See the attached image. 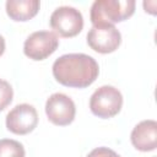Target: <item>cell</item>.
Segmentation results:
<instances>
[{"instance_id":"12","label":"cell","mask_w":157,"mask_h":157,"mask_svg":"<svg viewBox=\"0 0 157 157\" xmlns=\"http://www.w3.org/2000/svg\"><path fill=\"white\" fill-rule=\"evenodd\" d=\"M12 98H13V90L11 85L7 81L0 78V112H2L5 108L10 105Z\"/></svg>"},{"instance_id":"7","label":"cell","mask_w":157,"mask_h":157,"mask_svg":"<svg viewBox=\"0 0 157 157\" xmlns=\"http://www.w3.org/2000/svg\"><path fill=\"white\" fill-rule=\"evenodd\" d=\"M45 114L50 123L58 126L71 124L76 115L74 101L65 93H53L45 102Z\"/></svg>"},{"instance_id":"13","label":"cell","mask_w":157,"mask_h":157,"mask_svg":"<svg viewBox=\"0 0 157 157\" xmlns=\"http://www.w3.org/2000/svg\"><path fill=\"white\" fill-rule=\"evenodd\" d=\"M87 157H121L120 155H118L115 151H113L112 148L109 147H97V148H93L88 155Z\"/></svg>"},{"instance_id":"5","label":"cell","mask_w":157,"mask_h":157,"mask_svg":"<svg viewBox=\"0 0 157 157\" xmlns=\"http://www.w3.org/2000/svg\"><path fill=\"white\" fill-rule=\"evenodd\" d=\"M59 47V38L50 31H37L31 33L23 43V53L27 58L40 61L50 56Z\"/></svg>"},{"instance_id":"9","label":"cell","mask_w":157,"mask_h":157,"mask_svg":"<svg viewBox=\"0 0 157 157\" xmlns=\"http://www.w3.org/2000/svg\"><path fill=\"white\" fill-rule=\"evenodd\" d=\"M132 146L141 152H150L157 147V121L153 119L142 120L131 131Z\"/></svg>"},{"instance_id":"15","label":"cell","mask_w":157,"mask_h":157,"mask_svg":"<svg viewBox=\"0 0 157 157\" xmlns=\"http://www.w3.org/2000/svg\"><path fill=\"white\" fill-rule=\"evenodd\" d=\"M5 48H6V44H5V38H4V37L0 34V56L4 54Z\"/></svg>"},{"instance_id":"14","label":"cell","mask_w":157,"mask_h":157,"mask_svg":"<svg viewBox=\"0 0 157 157\" xmlns=\"http://www.w3.org/2000/svg\"><path fill=\"white\" fill-rule=\"evenodd\" d=\"M144 9L151 15H156V1H144Z\"/></svg>"},{"instance_id":"1","label":"cell","mask_w":157,"mask_h":157,"mask_svg":"<svg viewBox=\"0 0 157 157\" xmlns=\"http://www.w3.org/2000/svg\"><path fill=\"white\" fill-rule=\"evenodd\" d=\"M52 69L56 82L72 88H86L99 75L98 63L83 53L64 54L54 61Z\"/></svg>"},{"instance_id":"8","label":"cell","mask_w":157,"mask_h":157,"mask_svg":"<svg viewBox=\"0 0 157 157\" xmlns=\"http://www.w3.org/2000/svg\"><path fill=\"white\" fill-rule=\"evenodd\" d=\"M38 125V113L28 103H21L13 107L6 115V129L16 135L32 132Z\"/></svg>"},{"instance_id":"2","label":"cell","mask_w":157,"mask_h":157,"mask_svg":"<svg viewBox=\"0 0 157 157\" xmlns=\"http://www.w3.org/2000/svg\"><path fill=\"white\" fill-rule=\"evenodd\" d=\"M134 0H96L90 11L93 26L114 25L130 18L135 12Z\"/></svg>"},{"instance_id":"10","label":"cell","mask_w":157,"mask_h":157,"mask_svg":"<svg viewBox=\"0 0 157 157\" xmlns=\"http://www.w3.org/2000/svg\"><path fill=\"white\" fill-rule=\"evenodd\" d=\"M40 7L38 0H7L5 4L7 16L16 22H26L33 18Z\"/></svg>"},{"instance_id":"6","label":"cell","mask_w":157,"mask_h":157,"mask_svg":"<svg viewBox=\"0 0 157 157\" xmlns=\"http://www.w3.org/2000/svg\"><path fill=\"white\" fill-rule=\"evenodd\" d=\"M88 47L101 54H109L115 52L121 44V33L114 25L92 26L87 33Z\"/></svg>"},{"instance_id":"3","label":"cell","mask_w":157,"mask_h":157,"mask_svg":"<svg viewBox=\"0 0 157 157\" xmlns=\"http://www.w3.org/2000/svg\"><path fill=\"white\" fill-rule=\"evenodd\" d=\"M123 107V94L114 86L104 85L97 88L90 98V109L101 119L115 117Z\"/></svg>"},{"instance_id":"11","label":"cell","mask_w":157,"mask_h":157,"mask_svg":"<svg viewBox=\"0 0 157 157\" xmlns=\"http://www.w3.org/2000/svg\"><path fill=\"white\" fill-rule=\"evenodd\" d=\"M26 151L21 142L12 139L0 140V157H25Z\"/></svg>"},{"instance_id":"4","label":"cell","mask_w":157,"mask_h":157,"mask_svg":"<svg viewBox=\"0 0 157 157\" xmlns=\"http://www.w3.org/2000/svg\"><path fill=\"white\" fill-rule=\"evenodd\" d=\"M49 23L55 34L63 38H71L82 31L83 17L82 13L72 6H59L52 12Z\"/></svg>"}]
</instances>
